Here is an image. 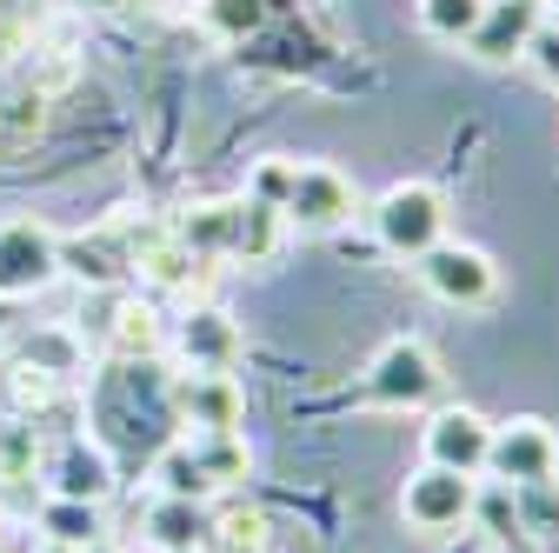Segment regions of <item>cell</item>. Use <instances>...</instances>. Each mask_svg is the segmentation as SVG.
Listing matches in <instances>:
<instances>
[{
	"instance_id": "5b68a950",
	"label": "cell",
	"mask_w": 559,
	"mask_h": 553,
	"mask_svg": "<svg viewBox=\"0 0 559 553\" xmlns=\"http://www.w3.org/2000/svg\"><path fill=\"white\" fill-rule=\"evenodd\" d=\"M473 473H453V467H419L413 480H406V494H400V514H406V527H419V533H447V527H466L473 520Z\"/></svg>"
},
{
	"instance_id": "e575fe53",
	"label": "cell",
	"mask_w": 559,
	"mask_h": 553,
	"mask_svg": "<svg viewBox=\"0 0 559 553\" xmlns=\"http://www.w3.org/2000/svg\"><path fill=\"white\" fill-rule=\"evenodd\" d=\"M0 533H8V507H0Z\"/></svg>"
},
{
	"instance_id": "8992f818",
	"label": "cell",
	"mask_w": 559,
	"mask_h": 553,
	"mask_svg": "<svg viewBox=\"0 0 559 553\" xmlns=\"http://www.w3.org/2000/svg\"><path fill=\"white\" fill-rule=\"evenodd\" d=\"M60 273V240L40 221H0V301H27Z\"/></svg>"
},
{
	"instance_id": "30bf717a",
	"label": "cell",
	"mask_w": 559,
	"mask_h": 553,
	"mask_svg": "<svg viewBox=\"0 0 559 553\" xmlns=\"http://www.w3.org/2000/svg\"><path fill=\"white\" fill-rule=\"evenodd\" d=\"M174 407L187 413L193 434H234L240 427V387L227 374H180L174 380Z\"/></svg>"
},
{
	"instance_id": "4fadbf2b",
	"label": "cell",
	"mask_w": 559,
	"mask_h": 553,
	"mask_svg": "<svg viewBox=\"0 0 559 553\" xmlns=\"http://www.w3.org/2000/svg\"><path fill=\"white\" fill-rule=\"evenodd\" d=\"M280 234H287V214L280 207H260V200H234V234H227V260H273L280 254Z\"/></svg>"
},
{
	"instance_id": "603a6c76",
	"label": "cell",
	"mask_w": 559,
	"mask_h": 553,
	"mask_svg": "<svg viewBox=\"0 0 559 553\" xmlns=\"http://www.w3.org/2000/svg\"><path fill=\"white\" fill-rule=\"evenodd\" d=\"M200 21H206V34H221V40H253L266 27V0H206Z\"/></svg>"
},
{
	"instance_id": "6da1fadb",
	"label": "cell",
	"mask_w": 559,
	"mask_h": 553,
	"mask_svg": "<svg viewBox=\"0 0 559 553\" xmlns=\"http://www.w3.org/2000/svg\"><path fill=\"white\" fill-rule=\"evenodd\" d=\"M373 240L400 260H419L427 247L447 240V193L427 180H400L373 200Z\"/></svg>"
},
{
	"instance_id": "e0dca14e",
	"label": "cell",
	"mask_w": 559,
	"mask_h": 553,
	"mask_svg": "<svg viewBox=\"0 0 559 553\" xmlns=\"http://www.w3.org/2000/svg\"><path fill=\"white\" fill-rule=\"evenodd\" d=\"M206 527H214V520H206V507H200V501H174V494H160L154 514H147V533H154L167 553H193V546L206 540Z\"/></svg>"
},
{
	"instance_id": "83f0119b",
	"label": "cell",
	"mask_w": 559,
	"mask_h": 553,
	"mask_svg": "<svg viewBox=\"0 0 559 553\" xmlns=\"http://www.w3.org/2000/svg\"><path fill=\"white\" fill-rule=\"evenodd\" d=\"M40 120H47V94L40 87H14L8 101H0V133H8V141H34Z\"/></svg>"
},
{
	"instance_id": "52a82bcc",
	"label": "cell",
	"mask_w": 559,
	"mask_h": 553,
	"mask_svg": "<svg viewBox=\"0 0 559 553\" xmlns=\"http://www.w3.org/2000/svg\"><path fill=\"white\" fill-rule=\"evenodd\" d=\"M354 180L340 167H300L294 174V193H287V227H307V234H333L354 221Z\"/></svg>"
},
{
	"instance_id": "277c9868",
	"label": "cell",
	"mask_w": 559,
	"mask_h": 553,
	"mask_svg": "<svg viewBox=\"0 0 559 553\" xmlns=\"http://www.w3.org/2000/svg\"><path fill=\"white\" fill-rule=\"evenodd\" d=\"M486 473L500 480V487H539V480L559 473V440L546 421H507L493 427V440H486Z\"/></svg>"
},
{
	"instance_id": "f546056e",
	"label": "cell",
	"mask_w": 559,
	"mask_h": 553,
	"mask_svg": "<svg viewBox=\"0 0 559 553\" xmlns=\"http://www.w3.org/2000/svg\"><path fill=\"white\" fill-rule=\"evenodd\" d=\"M294 174H300V161H260V167H253V180H247V200H260V207H280V214H287Z\"/></svg>"
},
{
	"instance_id": "7a4b0ae2",
	"label": "cell",
	"mask_w": 559,
	"mask_h": 553,
	"mask_svg": "<svg viewBox=\"0 0 559 553\" xmlns=\"http://www.w3.org/2000/svg\"><path fill=\"white\" fill-rule=\"evenodd\" d=\"M440 361L419 348V340H393V348H380L373 354V367L360 374V400L367 407H427V400H440Z\"/></svg>"
},
{
	"instance_id": "d590c367",
	"label": "cell",
	"mask_w": 559,
	"mask_h": 553,
	"mask_svg": "<svg viewBox=\"0 0 559 553\" xmlns=\"http://www.w3.org/2000/svg\"><path fill=\"white\" fill-rule=\"evenodd\" d=\"M193 553H200V546H193Z\"/></svg>"
},
{
	"instance_id": "7c38bea8",
	"label": "cell",
	"mask_w": 559,
	"mask_h": 553,
	"mask_svg": "<svg viewBox=\"0 0 559 553\" xmlns=\"http://www.w3.org/2000/svg\"><path fill=\"white\" fill-rule=\"evenodd\" d=\"M127 267H140L154 287H193L200 281V260L174 240V234H127Z\"/></svg>"
},
{
	"instance_id": "9c48e42d",
	"label": "cell",
	"mask_w": 559,
	"mask_h": 553,
	"mask_svg": "<svg viewBox=\"0 0 559 553\" xmlns=\"http://www.w3.org/2000/svg\"><path fill=\"white\" fill-rule=\"evenodd\" d=\"M486 440H493V421H479L473 407H440L427 421V460L453 467V473H479L486 467Z\"/></svg>"
},
{
	"instance_id": "d6a6232c",
	"label": "cell",
	"mask_w": 559,
	"mask_h": 553,
	"mask_svg": "<svg viewBox=\"0 0 559 553\" xmlns=\"http://www.w3.org/2000/svg\"><path fill=\"white\" fill-rule=\"evenodd\" d=\"M81 553H127V546H114V540H94V546H81Z\"/></svg>"
},
{
	"instance_id": "5bb4252c",
	"label": "cell",
	"mask_w": 559,
	"mask_h": 553,
	"mask_svg": "<svg viewBox=\"0 0 559 553\" xmlns=\"http://www.w3.org/2000/svg\"><path fill=\"white\" fill-rule=\"evenodd\" d=\"M53 494H67V501H107V494H114V467H107V454L87 447V440L60 447V460H53Z\"/></svg>"
},
{
	"instance_id": "2e32d148",
	"label": "cell",
	"mask_w": 559,
	"mask_h": 553,
	"mask_svg": "<svg viewBox=\"0 0 559 553\" xmlns=\"http://www.w3.org/2000/svg\"><path fill=\"white\" fill-rule=\"evenodd\" d=\"M40 533L47 540H60V546H94L100 533H107V520H100V501H67V494H53L47 507H40Z\"/></svg>"
},
{
	"instance_id": "44dd1931",
	"label": "cell",
	"mask_w": 559,
	"mask_h": 553,
	"mask_svg": "<svg viewBox=\"0 0 559 553\" xmlns=\"http://www.w3.org/2000/svg\"><path fill=\"white\" fill-rule=\"evenodd\" d=\"M513 501H520V520H526L533 546L559 553V480H539V487H520Z\"/></svg>"
},
{
	"instance_id": "1f68e13d",
	"label": "cell",
	"mask_w": 559,
	"mask_h": 553,
	"mask_svg": "<svg viewBox=\"0 0 559 553\" xmlns=\"http://www.w3.org/2000/svg\"><path fill=\"white\" fill-rule=\"evenodd\" d=\"M74 8H87V14H127L133 0H74Z\"/></svg>"
},
{
	"instance_id": "7402d4cb",
	"label": "cell",
	"mask_w": 559,
	"mask_h": 553,
	"mask_svg": "<svg viewBox=\"0 0 559 553\" xmlns=\"http://www.w3.org/2000/svg\"><path fill=\"white\" fill-rule=\"evenodd\" d=\"M27 367L34 374H81V340L67 333V327H40V333H27Z\"/></svg>"
},
{
	"instance_id": "ffe728a7",
	"label": "cell",
	"mask_w": 559,
	"mask_h": 553,
	"mask_svg": "<svg viewBox=\"0 0 559 553\" xmlns=\"http://www.w3.org/2000/svg\"><path fill=\"white\" fill-rule=\"evenodd\" d=\"M227 234H234V200H214V207H193V214L174 227V240L193 254V260H214L227 254Z\"/></svg>"
},
{
	"instance_id": "4dcf8cb0",
	"label": "cell",
	"mask_w": 559,
	"mask_h": 553,
	"mask_svg": "<svg viewBox=\"0 0 559 553\" xmlns=\"http://www.w3.org/2000/svg\"><path fill=\"white\" fill-rule=\"evenodd\" d=\"M533 74L546 81V87H559V21H539L533 27V40H526V54H520Z\"/></svg>"
},
{
	"instance_id": "4316f807",
	"label": "cell",
	"mask_w": 559,
	"mask_h": 553,
	"mask_svg": "<svg viewBox=\"0 0 559 553\" xmlns=\"http://www.w3.org/2000/svg\"><path fill=\"white\" fill-rule=\"evenodd\" d=\"M154 480H160V494H174V501H206V480H200L187 440H174V447L154 460Z\"/></svg>"
},
{
	"instance_id": "836d02e7",
	"label": "cell",
	"mask_w": 559,
	"mask_h": 553,
	"mask_svg": "<svg viewBox=\"0 0 559 553\" xmlns=\"http://www.w3.org/2000/svg\"><path fill=\"white\" fill-rule=\"evenodd\" d=\"M34 553H74V546H60V540H40V546H34Z\"/></svg>"
},
{
	"instance_id": "ba28073f",
	"label": "cell",
	"mask_w": 559,
	"mask_h": 553,
	"mask_svg": "<svg viewBox=\"0 0 559 553\" xmlns=\"http://www.w3.org/2000/svg\"><path fill=\"white\" fill-rule=\"evenodd\" d=\"M539 21H546L539 0H486L479 27L466 34V54H473L479 67H513V60L526 54V40H533Z\"/></svg>"
},
{
	"instance_id": "cb8c5ba5",
	"label": "cell",
	"mask_w": 559,
	"mask_h": 553,
	"mask_svg": "<svg viewBox=\"0 0 559 553\" xmlns=\"http://www.w3.org/2000/svg\"><path fill=\"white\" fill-rule=\"evenodd\" d=\"M479 14H486V0H419V27L433 40H460V47L479 27Z\"/></svg>"
},
{
	"instance_id": "ac0fdd59",
	"label": "cell",
	"mask_w": 559,
	"mask_h": 553,
	"mask_svg": "<svg viewBox=\"0 0 559 553\" xmlns=\"http://www.w3.org/2000/svg\"><path fill=\"white\" fill-rule=\"evenodd\" d=\"M473 520L493 533V546H507V553H539L533 533H526V520H520L513 487H500V480H493V494H473Z\"/></svg>"
},
{
	"instance_id": "d4e9b609",
	"label": "cell",
	"mask_w": 559,
	"mask_h": 553,
	"mask_svg": "<svg viewBox=\"0 0 559 553\" xmlns=\"http://www.w3.org/2000/svg\"><path fill=\"white\" fill-rule=\"evenodd\" d=\"M200 553H266V520L260 514H221L206 527Z\"/></svg>"
},
{
	"instance_id": "d6986e66",
	"label": "cell",
	"mask_w": 559,
	"mask_h": 553,
	"mask_svg": "<svg viewBox=\"0 0 559 553\" xmlns=\"http://www.w3.org/2000/svg\"><path fill=\"white\" fill-rule=\"evenodd\" d=\"M60 273H74V281L87 287H114L120 273H127V240H74V247H60Z\"/></svg>"
},
{
	"instance_id": "f1b7e54d",
	"label": "cell",
	"mask_w": 559,
	"mask_h": 553,
	"mask_svg": "<svg viewBox=\"0 0 559 553\" xmlns=\"http://www.w3.org/2000/svg\"><path fill=\"white\" fill-rule=\"evenodd\" d=\"M47 21V0H0V54H21Z\"/></svg>"
},
{
	"instance_id": "484cf974",
	"label": "cell",
	"mask_w": 559,
	"mask_h": 553,
	"mask_svg": "<svg viewBox=\"0 0 559 553\" xmlns=\"http://www.w3.org/2000/svg\"><path fill=\"white\" fill-rule=\"evenodd\" d=\"M154 340H160V327H154V307L147 301H120L114 307V348L133 361V354H154Z\"/></svg>"
},
{
	"instance_id": "3957f363",
	"label": "cell",
	"mask_w": 559,
	"mask_h": 553,
	"mask_svg": "<svg viewBox=\"0 0 559 553\" xmlns=\"http://www.w3.org/2000/svg\"><path fill=\"white\" fill-rule=\"evenodd\" d=\"M419 281H427V294L447 301V307H486L500 294V267L466 240H440V247L419 254Z\"/></svg>"
},
{
	"instance_id": "8fae6325",
	"label": "cell",
	"mask_w": 559,
	"mask_h": 553,
	"mask_svg": "<svg viewBox=\"0 0 559 553\" xmlns=\"http://www.w3.org/2000/svg\"><path fill=\"white\" fill-rule=\"evenodd\" d=\"M180 354H187L193 374H227L240 361V333H234V320L221 307H193L180 320Z\"/></svg>"
},
{
	"instance_id": "9a60e30c",
	"label": "cell",
	"mask_w": 559,
	"mask_h": 553,
	"mask_svg": "<svg viewBox=\"0 0 559 553\" xmlns=\"http://www.w3.org/2000/svg\"><path fill=\"white\" fill-rule=\"evenodd\" d=\"M187 454H193V467L206 480V494H221V487H234V480H247V440H240V427L234 434H187Z\"/></svg>"
}]
</instances>
